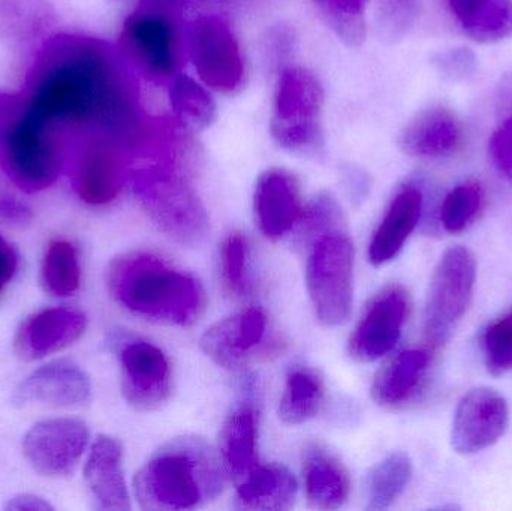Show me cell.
Instances as JSON below:
<instances>
[{
  "mask_svg": "<svg viewBox=\"0 0 512 511\" xmlns=\"http://www.w3.org/2000/svg\"><path fill=\"white\" fill-rule=\"evenodd\" d=\"M65 161L60 128L24 93L0 92V167L21 191L56 183Z\"/></svg>",
  "mask_w": 512,
  "mask_h": 511,
  "instance_id": "277c9868",
  "label": "cell"
},
{
  "mask_svg": "<svg viewBox=\"0 0 512 511\" xmlns=\"http://www.w3.org/2000/svg\"><path fill=\"white\" fill-rule=\"evenodd\" d=\"M86 423L72 417L41 420L23 438V455L33 471L48 479L72 476L89 446Z\"/></svg>",
  "mask_w": 512,
  "mask_h": 511,
  "instance_id": "8fae6325",
  "label": "cell"
},
{
  "mask_svg": "<svg viewBox=\"0 0 512 511\" xmlns=\"http://www.w3.org/2000/svg\"><path fill=\"white\" fill-rule=\"evenodd\" d=\"M5 509L8 511H50L53 510V506L38 495L21 494L11 498Z\"/></svg>",
  "mask_w": 512,
  "mask_h": 511,
  "instance_id": "f35d334b",
  "label": "cell"
},
{
  "mask_svg": "<svg viewBox=\"0 0 512 511\" xmlns=\"http://www.w3.org/2000/svg\"><path fill=\"white\" fill-rule=\"evenodd\" d=\"M306 281L319 321L328 327L345 323L354 294V246L345 231L325 234L312 243Z\"/></svg>",
  "mask_w": 512,
  "mask_h": 511,
  "instance_id": "52a82bcc",
  "label": "cell"
},
{
  "mask_svg": "<svg viewBox=\"0 0 512 511\" xmlns=\"http://www.w3.org/2000/svg\"><path fill=\"white\" fill-rule=\"evenodd\" d=\"M448 6L475 41H498L512 32V0H448Z\"/></svg>",
  "mask_w": 512,
  "mask_h": 511,
  "instance_id": "4316f807",
  "label": "cell"
},
{
  "mask_svg": "<svg viewBox=\"0 0 512 511\" xmlns=\"http://www.w3.org/2000/svg\"><path fill=\"white\" fill-rule=\"evenodd\" d=\"M18 266V255L14 246L0 236V294L14 278Z\"/></svg>",
  "mask_w": 512,
  "mask_h": 511,
  "instance_id": "74e56055",
  "label": "cell"
},
{
  "mask_svg": "<svg viewBox=\"0 0 512 511\" xmlns=\"http://www.w3.org/2000/svg\"><path fill=\"white\" fill-rule=\"evenodd\" d=\"M186 53L206 86L234 92L245 77L242 47L231 24L219 14H201L185 29Z\"/></svg>",
  "mask_w": 512,
  "mask_h": 511,
  "instance_id": "9c48e42d",
  "label": "cell"
},
{
  "mask_svg": "<svg viewBox=\"0 0 512 511\" xmlns=\"http://www.w3.org/2000/svg\"><path fill=\"white\" fill-rule=\"evenodd\" d=\"M412 462L405 453L379 462L367 479V510H387L411 482Z\"/></svg>",
  "mask_w": 512,
  "mask_h": 511,
  "instance_id": "f546056e",
  "label": "cell"
},
{
  "mask_svg": "<svg viewBox=\"0 0 512 511\" xmlns=\"http://www.w3.org/2000/svg\"><path fill=\"white\" fill-rule=\"evenodd\" d=\"M510 410L504 396L489 387L471 390L454 416L451 444L460 455H475L504 437Z\"/></svg>",
  "mask_w": 512,
  "mask_h": 511,
  "instance_id": "4fadbf2b",
  "label": "cell"
},
{
  "mask_svg": "<svg viewBox=\"0 0 512 511\" xmlns=\"http://www.w3.org/2000/svg\"><path fill=\"white\" fill-rule=\"evenodd\" d=\"M487 368L496 377L512 369V314L490 324L484 335Z\"/></svg>",
  "mask_w": 512,
  "mask_h": 511,
  "instance_id": "d590c367",
  "label": "cell"
},
{
  "mask_svg": "<svg viewBox=\"0 0 512 511\" xmlns=\"http://www.w3.org/2000/svg\"><path fill=\"white\" fill-rule=\"evenodd\" d=\"M258 410L243 402L225 420L219 437V456L227 477L242 482L258 465Z\"/></svg>",
  "mask_w": 512,
  "mask_h": 511,
  "instance_id": "603a6c76",
  "label": "cell"
},
{
  "mask_svg": "<svg viewBox=\"0 0 512 511\" xmlns=\"http://www.w3.org/2000/svg\"><path fill=\"white\" fill-rule=\"evenodd\" d=\"M72 183L75 192L90 206H105L116 200L129 179L134 158L117 141L99 135L75 137Z\"/></svg>",
  "mask_w": 512,
  "mask_h": 511,
  "instance_id": "30bf717a",
  "label": "cell"
},
{
  "mask_svg": "<svg viewBox=\"0 0 512 511\" xmlns=\"http://www.w3.org/2000/svg\"><path fill=\"white\" fill-rule=\"evenodd\" d=\"M135 197L156 227L183 245L197 246L210 231L209 216L188 176L180 155L164 153L155 164L129 174Z\"/></svg>",
  "mask_w": 512,
  "mask_h": 511,
  "instance_id": "5b68a950",
  "label": "cell"
},
{
  "mask_svg": "<svg viewBox=\"0 0 512 511\" xmlns=\"http://www.w3.org/2000/svg\"><path fill=\"white\" fill-rule=\"evenodd\" d=\"M87 317L69 306L41 309L29 315L15 332L14 353L24 362H35L74 345L86 332Z\"/></svg>",
  "mask_w": 512,
  "mask_h": 511,
  "instance_id": "9a60e30c",
  "label": "cell"
},
{
  "mask_svg": "<svg viewBox=\"0 0 512 511\" xmlns=\"http://www.w3.org/2000/svg\"><path fill=\"white\" fill-rule=\"evenodd\" d=\"M322 104L324 92L312 72L297 66L283 69L277 83L271 125L274 137H297L321 131L319 114Z\"/></svg>",
  "mask_w": 512,
  "mask_h": 511,
  "instance_id": "2e32d148",
  "label": "cell"
},
{
  "mask_svg": "<svg viewBox=\"0 0 512 511\" xmlns=\"http://www.w3.org/2000/svg\"><path fill=\"white\" fill-rule=\"evenodd\" d=\"M92 399L89 375L71 362L57 360L24 378L12 402L17 407L80 408Z\"/></svg>",
  "mask_w": 512,
  "mask_h": 511,
  "instance_id": "e0dca14e",
  "label": "cell"
},
{
  "mask_svg": "<svg viewBox=\"0 0 512 511\" xmlns=\"http://www.w3.org/2000/svg\"><path fill=\"white\" fill-rule=\"evenodd\" d=\"M107 287L113 299L138 317L192 326L206 312L203 285L150 252H128L111 261Z\"/></svg>",
  "mask_w": 512,
  "mask_h": 511,
  "instance_id": "7a4b0ae2",
  "label": "cell"
},
{
  "mask_svg": "<svg viewBox=\"0 0 512 511\" xmlns=\"http://www.w3.org/2000/svg\"><path fill=\"white\" fill-rule=\"evenodd\" d=\"M171 107L177 119L191 128H206L215 119L216 105L210 93L191 77L179 74L171 81Z\"/></svg>",
  "mask_w": 512,
  "mask_h": 511,
  "instance_id": "4dcf8cb0",
  "label": "cell"
},
{
  "mask_svg": "<svg viewBox=\"0 0 512 511\" xmlns=\"http://www.w3.org/2000/svg\"><path fill=\"white\" fill-rule=\"evenodd\" d=\"M324 383L307 368H294L286 378L279 417L286 425H301L313 419L324 404Z\"/></svg>",
  "mask_w": 512,
  "mask_h": 511,
  "instance_id": "83f0119b",
  "label": "cell"
},
{
  "mask_svg": "<svg viewBox=\"0 0 512 511\" xmlns=\"http://www.w3.org/2000/svg\"><path fill=\"white\" fill-rule=\"evenodd\" d=\"M120 50L125 60L149 80L173 81L182 74L186 57L185 30L174 8L147 0L123 23Z\"/></svg>",
  "mask_w": 512,
  "mask_h": 511,
  "instance_id": "8992f818",
  "label": "cell"
},
{
  "mask_svg": "<svg viewBox=\"0 0 512 511\" xmlns=\"http://www.w3.org/2000/svg\"><path fill=\"white\" fill-rule=\"evenodd\" d=\"M122 393L135 410L155 411L171 395V369L161 348L146 341L129 342L120 353Z\"/></svg>",
  "mask_w": 512,
  "mask_h": 511,
  "instance_id": "5bb4252c",
  "label": "cell"
},
{
  "mask_svg": "<svg viewBox=\"0 0 512 511\" xmlns=\"http://www.w3.org/2000/svg\"><path fill=\"white\" fill-rule=\"evenodd\" d=\"M465 143V129L450 108L421 111L402 134L403 150L417 158L441 159L456 155Z\"/></svg>",
  "mask_w": 512,
  "mask_h": 511,
  "instance_id": "44dd1931",
  "label": "cell"
},
{
  "mask_svg": "<svg viewBox=\"0 0 512 511\" xmlns=\"http://www.w3.org/2000/svg\"><path fill=\"white\" fill-rule=\"evenodd\" d=\"M484 191L480 183L465 182L448 192L441 207L442 227L451 234L462 233L480 212Z\"/></svg>",
  "mask_w": 512,
  "mask_h": 511,
  "instance_id": "1f68e13d",
  "label": "cell"
},
{
  "mask_svg": "<svg viewBox=\"0 0 512 511\" xmlns=\"http://www.w3.org/2000/svg\"><path fill=\"white\" fill-rule=\"evenodd\" d=\"M24 95L51 122L65 125L77 137H107L134 156L152 152L158 143L125 57L99 39L51 36L27 72Z\"/></svg>",
  "mask_w": 512,
  "mask_h": 511,
  "instance_id": "6da1fadb",
  "label": "cell"
},
{
  "mask_svg": "<svg viewBox=\"0 0 512 511\" xmlns=\"http://www.w3.org/2000/svg\"><path fill=\"white\" fill-rule=\"evenodd\" d=\"M423 194L415 185H405L391 201L369 246V258L376 266L393 260L418 225Z\"/></svg>",
  "mask_w": 512,
  "mask_h": 511,
  "instance_id": "7402d4cb",
  "label": "cell"
},
{
  "mask_svg": "<svg viewBox=\"0 0 512 511\" xmlns=\"http://www.w3.org/2000/svg\"><path fill=\"white\" fill-rule=\"evenodd\" d=\"M300 239L304 243H315L325 234L343 231V213L339 204L330 195H318L301 213Z\"/></svg>",
  "mask_w": 512,
  "mask_h": 511,
  "instance_id": "d6a6232c",
  "label": "cell"
},
{
  "mask_svg": "<svg viewBox=\"0 0 512 511\" xmlns=\"http://www.w3.org/2000/svg\"><path fill=\"white\" fill-rule=\"evenodd\" d=\"M155 2L164 3V5L171 6V8H176L179 3L185 2V0H155Z\"/></svg>",
  "mask_w": 512,
  "mask_h": 511,
  "instance_id": "ab89813d",
  "label": "cell"
},
{
  "mask_svg": "<svg viewBox=\"0 0 512 511\" xmlns=\"http://www.w3.org/2000/svg\"><path fill=\"white\" fill-rule=\"evenodd\" d=\"M267 329V317L259 308L246 309L213 324L201 338L207 357L224 369H239L254 348L261 344Z\"/></svg>",
  "mask_w": 512,
  "mask_h": 511,
  "instance_id": "d6986e66",
  "label": "cell"
},
{
  "mask_svg": "<svg viewBox=\"0 0 512 511\" xmlns=\"http://www.w3.org/2000/svg\"><path fill=\"white\" fill-rule=\"evenodd\" d=\"M259 230L271 240L280 239L300 221L303 213L300 185L289 171H265L256 183L254 198Z\"/></svg>",
  "mask_w": 512,
  "mask_h": 511,
  "instance_id": "ac0fdd59",
  "label": "cell"
},
{
  "mask_svg": "<svg viewBox=\"0 0 512 511\" xmlns=\"http://www.w3.org/2000/svg\"><path fill=\"white\" fill-rule=\"evenodd\" d=\"M327 23L349 44L364 38V3L366 0H315Z\"/></svg>",
  "mask_w": 512,
  "mask_h": 511,
  "instance_id": "836d02e7",
  "label": "cell"
},
{
  "mask_svg": "<svg viewBox=\"0 0 512 511\" xmlns=\"http://www.w3.org/2000/svg\"><path fill=\"white\" fill-rule=\"evenodd\" d=\"M304 486L315 509H339L349 494V476L342 462L319 446L307 450L304 458Z\"/></svg>",
  "mask_w": 512,
  "mask_h": 511,
  "instance_id": "484cf974",
  "label": "cell"
},
{
  "mask_svg": "<svg viewBox=\"0 0 512 511\" xmlns=\"http://www.w3.org/2000/svg\"><path fill=\"white\" fill-rule=\"evenodd\" d=\"M409 294L391 285L373 297L349 341V353L360 362H375L390 353L408 320Z\"/></svg>",
  "mask_w": 512,
  "mask_h": 511,
  "instance_id": "7c38bea8",
  "label": "cell"
},
{
  "mask_svg": "<svg viewBox=\"0 0 512 511\" xmlns=\"http://www.w3.org/2000/svg\"><path fill=\"white\" fill-rule=\"evenodd\" d=\"M490 155L501 173L512 182V113L490 138Z\"/></svg>",
  "mask_w": 512,
  "mask_h": 511,
  "instance_id": "8d00e7d4",
  "label": "cell"
},
{
  "mask_svg": "<svg viewBox=\"0 0 512 511\" xmlns=\"http://www.w3.org/2000/svg\"><path fill=\"white\" fill-rule=\"evenodd\" d=\"M297 480L282 465H256L239 482L237 506L246 510L282 511L294 506Z\"/></svg>",
  "mask_w": 512,
  "mask_h": 511,
  "instance_id": "d4e9b609",
  "label": "cell"
},
{
  "mask_svg": "<svg viewBox=\"0 0 512 511\" xmlns=\"http://www.w3.org/2000/svg\"><path fill=\"white\" fill-rule=\"evenodd\" d=\"M225 479L221 456L206 441L177 438L138 471L134 491L144 510H192L215 500Z\"/></svg>",
  "mask_w": 512,
  "mask_h": 511,
  "instance_id": "3957f363",
  "label": "cell"
},
{
  "mask_svg": "<svg viewBox=\"0 0 512 511\" xmlns=\"http://www.w3.org/2000/svg\"><path fill=\"white\" fill-rule=\"evenodd\" d=\"M84 480L90 497L101 510L131 509L125 474L122 444L110 435H99L90 447L84 465Z\"/></svg>",
  "mask_w": 512,
  "mask_h": 511,
  "instance_id": "ffe728a7",
  "label": "cell"
},
{
  "mask_svg": "<svg viewBox=\"0 0 512 511\" xmlns=\"http://www.w3.org/2000/svg\"><path fill=\"white\" fill-rule=\"evenodd\" d=\"M477 279V260L468 248L456 246L442 255L427 296L424 335L438 348L453 336L468 312Z\"/></svg>",
  "mask_w": 512,
  "mask_h": 511,
  "instance_id": "ba28073f",
  "label": "cell"
},
{
  "mask_svg": "<svg viewBox=\"0 0 512 511\" xmlns=\"http://www.w3.org/2000/svg\"><path fill=\"white\" fill-rule=\"evenodd\" d=\"M430 366L427 350H408L394 357L376 375L372 396L376 404L397 408L408 404L423 386Z\"/></svg>",
  "mask_w": 512,
  "mask_h": 511,
  "instance_id": "cb8c5ba5",
  "label": "cell"
},
{
  "mask_svg": "<svg viewBox=\"0 0 512 511\" xmlns=\"http://www.w3.org/2000/svg\"><path fill=\"white\" fill-rule=\"evenodd\" d=\"M41 285L54 297H69L81 285L80 252L66 239H54L45 248L41 264Z\"/></svg>",
  "mask_w": 512,
  "mask_h": 511,
  "instance_id": "f1b7e54d",
  "label": "cell"
},
{
  "mask_svg": "<svg viewBox=\"0 0 512 511\" xmlns=\"http://www.w3.org/2000/svg\"><path fill=\"white\" fill-rule=\"evenodd\" d=\"M248 255V240L243 234H230L222 243V279L225 287L234 296H245L248 293Z\"/></svg>",
  "mask_w": 512,
  "mask_h": 511,
  "instance_id": "e575fe53",
  "label": "cell"
}]
</instances>
